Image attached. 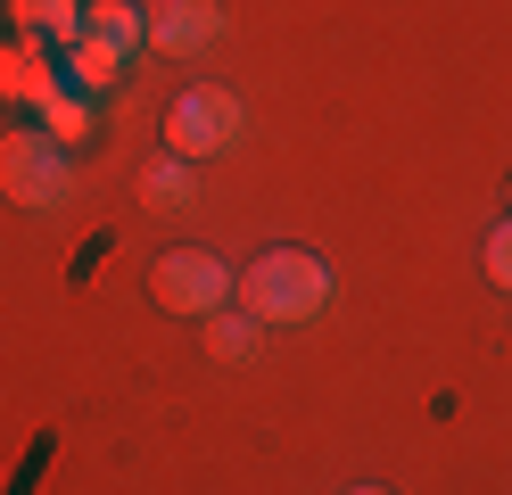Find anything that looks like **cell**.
<instances>
[{"mask_svg": "<svg viewBox=\"0 0 512 495\" xmlns=\"http://www.w3.org/2000/svg\"><path fill=\"white\" fill-rule=\"evenodd\" d=\"M331 297H339L331 264L306 256V248H265L240 273V306L256 322H314V314H331Z\"/></svg>", "mask_w": 512, "mask_h": 495, "instance_id": "obj_1", "label": "cell"}, {"mask_svg": "<svg viewBox=\"0 0 512 495\" xmlns=\"http://www.w3.org/2000/svg\"><path fill=\"white\" fill-rule=\"evenodd\" d=\"M0 190H9L17 207H67L75 198V165H67V149H58L42 124L9 132V141H0Z\"/></svg>", "mask_w": 512, "mask_h": 495, "instance_id": "obj_2", "label": "cell"}, {"mask_svg": "<svg viewBox=\"0 0 512 495\" xmlns=\"http://www.w3.org/2000/svg\"><path fill=\"white\" fill-rule=\"evenodd\" d=\"M240 132H248V116H240V99L232 91H215V83H190L174 108H166V149L174 157H223V149H240Z\"/></svg>", "mask_w": 512, "mask_h": 495, "instance_id": "obj_3", "label": "cell"}, {"mask_svg": "<svg viewBox=\"0 0 512 495\" xmlns=\"http://www.w3.org/2000/svg\"><path fill=\"white\" fill-rule=\"evenodd\" d=\"M240 289V273L223 256H207V248H166L157 256V306L166 314H223V297Z\"/></svg>", "mask_w": 512, "mask_h": 495, "instance_id": "obj_4", "label": "cell"}, {"mask_svg": "<svg viewBox=\"0 0 512 495\" xmlns=\"http://www.w3.org/2000/svg\"><path fill=\"white\" fill-rule=\"evenodd\" d=\"M223 42V9L215 0H157L149 9V50L157 58H199Z\"/></svg>", "mask_w": 512, "mask_h": 495, "instance_id": "obj_5", "label": "cell"}, {"mask_svg": "<svg viewBox=\"0 0 512 495\" xmlns=\"http://www.w3.org/2000/svg\"><path fill=\"white\" fill-rule=\"evenodd\" d=\"M58 91V50L42 42H0V99H17V108H42V99Z\"/></svg>", "mask_w": 512, "mask_h": 495, "instance_id": "obj_6", "label": "cell"}, {"mask_svg": "<svg viewBox=\"0 0 512 495\" xmlns=\"http://www.w3.org/2000/svg\"><path fill=\"white\" fill-rule=\"evenodd\" d=\"M9 17H17L25 42H42V50L83 42V0H9Z\"/></svg>", "mask_w": 512, "mask_h": 495, "instance_id": "obj_7", "label": "cell"}, {"mask_svg": "<svg viewBox=\"0 0 512 495\" xmlns=\"http://www.w3.org/2000/svg\"><path fill=\"white\" fill-rule=\"evenodd\" d=\"M83 33H91V42H108L116 58H133V50H149V9H133V0H91Z\"/></svg>", "mask_w": 512, "mask_h": 495, "instance_id": "obj_8", "label": "cell"}, {"mask_svg": "<svg viewBox=\"0 0 512 495\" xmlns=\"http://www.w3.org/2000/svg\"><path fill=\"white\" fill-rule=\"evenodd\" d=\"M58 75H67V91H108L116 75H124V58L108 50V42H91V33H83V42H67V50H58Z\"/></svg>", "mask_w": 512, "mask_h": 495, "instance_id": "obj_9", "label": "cell"}, {"mask_svg": "<svg viewBox=\"0 0 512 495\" xmlns=\"http://www.w3.org/2000/svg\"><path fill=\"white\" fill-rule=\"evenodd\" d=\"M34 116H42V132H50L58 149H75V141H91V99H83V91H67V83H58V91L42 99V108H34Z\"/></svg>", "mask_w": 512, "mask_h": 495, "instance_id": "obj_10", "label": "cell"}, {"mask_svg": "<svg viewBox=\"0 0 512 495\" xmlns=\"http://www.w3.org/2000/svg\"><path fill=\"white\" fill-rule=\"evenodd\" d=\"M207 347L223 363H248L256 355V314H207Z\"/></svg>", "mask_w": 512, "mask_h": 495, "instance_id": "obj_11", "label": "cell"}, {"mask_svg": "<svg viewBox=\"0 0 512 495\" xmlns=\"http://www.w3.org/2000/svg\"><path fill=\"white\" fill-rule=\"evenodd\" d=\"M141 182H149V207H190V190H199L190 182V157H157Z\"/></svg>", "mask_w": 512, "mask_h": 495, "instance_id": "obj_12", "label": "cell"}, {"mask_svg": "<svg viewBox=\"0 0 512 495\" xmlns=\"http://www.w3.org/2000/svg\"><path fill=\"white\" fill-rule=\"evenodd\" d=\"M488 281H496V289H512V215L488 231Z\"/></svg>", "mask_w": 512, "mask_h": 495, "instance_id": "obj_13", "label": "cell"}, {"mask_svg": "<svg viewBox=\"0 0 512 495\" xmlns=\"http://www.w3.org/2000/svg\"><path fill=\"white\" fill-rule=\"evenodd\" d=\"M356 495H380V487H356Z\"/></svg>", "mask_w": 512, "mask_h": 495, "instance_id": "obj_14", "label": "cell"}]
</instances>
